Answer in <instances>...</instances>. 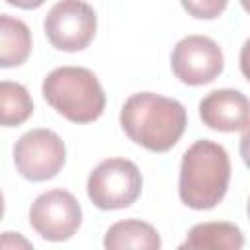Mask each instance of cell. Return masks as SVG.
Listing matches in <instances>:
<instances>
[{"label": "cell", "mask_w": 250, "mask_h": 250, "mask_svg": "<svg viewBox=\"0 0 250 250\" xmlns=\"http://www.w3.org/2000/svg\"><path fill=\"white\" fill-rule=\"evenodd\" d=\"M119 123L135 145L150 152H168L182 139L188 113L174 98L154 92H137L121 105Z\"/></svg>", "instance_id": "1"}, {"label": "cell", "mask_w": 250, "mask_h": 250, "mask_svg": "<svg viewBox=\"0 0 250 250\" xmlns=\"http://www.w3.org/2000/svg\"><path fill=\"white\" fill-rule=\"evenodd\" d=\"M242 246V230L227 221L197 223L188 230L186 240L180 244L182 250H240Z\"/></svg>", "instance_id": "10"}, {"label": "cell", "mask_w": 250, "mask_h": 250, "mask_svg": "<svg viewBox=\"0 0 250 250\" xmlns=\"http://www.w3.org/2000/svg\"><path fill=\"white\" fill-rule=\"evenodd\" d=\"M10 6L21 8V10H37L45 4V0H6Z\"/></svg>", "instance_id": "16"}, {"label": "cell", "mask_w": 250, "mask_h": 250, "mask_svg": "<svg viewBox=\"0 0 250 250\" xmlns=\"http://www.w3.org/2000/svg\"><path fill=\"white\" fill-rule=\"evenodd\" d=\"M86 191L102 211L131 207L143 191V174L133 160L105 158L88 176Z\"/></svg>", "instance_id": "4"}, {"label": "cell", "mask_w": 250, "mask_h": 250, "mask_svg": "<svg viewBox=\"0 0 250 250\" xmlns=\"http://www.w3.org/2000/svg\"><path fill=\"white\" fill-rule=\"evenodd\" d=\"M49 43L64 53L84 51L98 29V16L84 0H59L43 21Z\"/></svg>", "instance_id": "6"}, {"label": "cell", "mask_w": 250, "mask_h": 250, "mask_svg": "<svg viewBox=\"0 0 250 250\" xmlns=\"http://www.w3.org/2000/svg\"><path fill=\"white\" fill-rule=\"evenodd\" d=\"M45 102L72 123H92L105 109V92L86 66L53 68L41 84Z\"/></svg>", "instance_id": "3"}, {"label": "cell", "mask_w": 250, "mask_h": 250, "mask_svg": "<svg viewBox=\"0 0 250 250\" xmlns=\"http://www.w3.org/2000/svg\"><path fill=\"white\" fill-rule=\"evenodd\" d=\"M0 248H8V250H31L33 244L21 232L6 230V232L0 234Z\"/></svg>", "instance_id": "15"}, {"label": "cell", "mask_w": 250, "mask_h": 250, "mask_svg": "<svg viewBox=\"0 0 250 250\" xmlns=\"http://www.w3.org/2000/svg\"><path fill=\"white\" fill-rule=\"evenodd\" d=\"M18 174L29 182L53 180L66 162L64 141L51 129L25 131L12 148Z\"/></svg>", "instance_id": "5"}, {"label": "cell", "mask_w": 250, "mask_h": 250, "mask_svg": "<svg viewBox=\"0 0 250 250\" xmlns=\"http://www.w3.org/2000/svg\"><path fill=\"white\" fill-rule=\"evenodd\" d=\"M230 182V158L223 145L199 139L188 146L180 162L178 195L195 211L215 209L227 195Z\"/></svg>", "instance_id": "2"}, {"label": "cell", "mask_w": 250, "mask_h": 250, "mask_svg": "<svg viewBox=\"0 0 250 250\" xmlns=\"http://www.w3.org/2000/svg\"><path fill=\"white\" fill-rule=\"evenodd\" d=\"M162 246L158 230L141 219H123L113 223L104 236V248L107 250H158Z\"/></svg>", "instance_id": "11"}, {"label": "cell", "mask_w": 250, "mask_h": 250, "mask_svg": "<svg viewBox=\"0 0 250 250\" xmlns=\"http://www.w3.org/2000/svg\"><path fill=\"white\" fill-rule=\"evenodd\" d=\"M31 229L49 242H64L82 225V207L66 189H49L37 195L29 207Z\"/></svg>", "instance_id": "7"}, {"label": "cell", "mask_w": 250, "mask_h": 250, "mask_svg": "<svg viewBox=\"0 0 250 250\" xmlns=\"http://www.w3.org/2000/svg\"><path fill=\"white\" fill-rule=\"evenodd\" d=\"M170 66L182 84L203 86L221 76L225 55L215 39L207 35H186L174 45Z\"/></svg>", "instance_id": "8"}, {"label": "cell", "mask_w": 250, "mask_h": 250, "mask_svg": "<svg viewBox=\"0 0 250 250\" xmlns=\"http://www.w3.org/2000/svg\"><path fill=\"white\" fill-rule=\"evenodd\" d=\"M180 4L195 20H215L227 10L229 0H180Z\"/></svg>", "instance_id": "14"}, {"label": "cell", "mask_w": 250, "mask_h": 250, "mask_svg": "<svg viewBox=\"0 0 250 250\" xmlns=\"http://www.w3.org/2000/svg\"><path fill=\"white\" fill-rule=\"evenodd\" d=\"M33 115V100L29 90L12 80H0V125L20 127Z\"/></svg>", "instance_id": "13"}, {"label": "cell", "mask_w": 250, "mask_h": 250, "mask_svg": "<svg viewBox=\"0 0 250 250\" xmlns=\"http://www.w3.org/2000/svg\"><path fill=\"white\" fill-rule=\"evenodd\" d=\"M4 211H6V203H4V193H2V189H0V221H2V217H4Z\"/></svg>", "instance_id": "17"}, {"label": "cell", "mask_w": 250, "mask_h": 250, "mask_svg": "<svg viewBox=\"0 0 250 250\" xmlns=\"http://www.w3.org/2000/svg\"><path fill=\"white\" fill-rule=\"evenodd\" d=\"M199 117L205 127L221 133H246L250 121V102L244 92L219 88L199 102Z\"/></svg>", "instance_id": "9"}, {"label": "cell", "mask_w": 250, "mask_h": 250, "mask_svg": "<svg viewBox=\"0 0 250 250\" xmlns=\"http://www.w3.org/2000/svg\"><path fill=\"white\" fill-rule=\"evenodd\" d=\"M33 39L27 23L20 18L0 14V68L23 64L31 55Z\"/></svg>", "instance_id": "12"}]
</instances>
